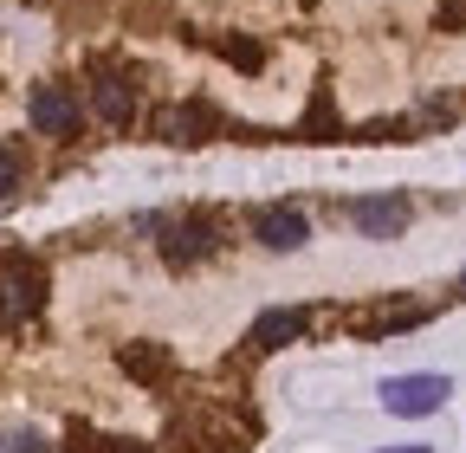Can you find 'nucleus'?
Returning <instances> with one entry per match:
<instances>
[{"instance_id": "nucleus-1", "label": "nucleus", "mask_w": 466, "mask_h": 453, "mask_svg": "<svg viewBox=\"0 0 466 453\" xmlns=\"http://www.w3.org/2000/svg\"><path fill=\"white\" fill-rule=\"evenodd\" d=\"M156 226V247H162V266H175V272H188V266H201V259H214L220 253V226L208 220V214H175V220H149Z\"/></svg>"}, {"instance_id": "nucleus-2", "label": "nucleus", "mask_w": 466, "mask_h": 453, "mask_svg": "<svg viewBox=\"0 0 466 453\" xmlns=\"http://www.w3.org/2000/svg\"><path fill=\"white\" fill-rule=\"evenodd\" d=\"M46 311V266L33 259H0V324H26Z\"/></svg>"}, {"instance_id": "nucleus-3", "label": "nucleus", "mask_w": 466, "mask_h": 453, "mask_svg": "<svg viewBox=\"0 0 466 453\" xmlns=\"http://www.w3.org/2000/svg\"><path fill=\"white\" fill-rule=\"evenodd\" d=\"M26 117H33V130H39V136H52V143H72V136H78V124H85V104H78L66 85H33Z\"/></svg>"}, {"instance_id": "nucleus-4", "label": "nucleus", "mask_w": 466, "mask_h": 453, "mask_svg": "<svg viewBox=\"0 0 466 453\" xmlns=\"http://www.w3.org/2000/svg\"><path fill=\"white\" fill-rule=\"evenodd\" d=\"M447 395H453L447 376H389L382 382V408L401 415V421H415V415H434Z\"/></svg>"}, {"instance_id": "nucleus-5", "label": "nucleus", "mask_w": 466, "mask_h": 453, "mask_svg": "<svg viewBox=\"0 0 466 453\" xmlns=\"http://www.w3.org/2000/svg\"><path fill=\"white\" fill-rule=\"evenodd\" d=\"M214 130H220V110H214V104H201V97L156 110V136H162V143H175V149H195V143H208Z\"/></svg>"}, {"instance_id": "nucleus-6", "label": "nucleus", "mask_w": 466, "mask_h": 453, "mask_svg": "<svg viewBox=\"0 0 466 453\" xmlns=\"http://www.w3.org/2000/svg\"><path fill=\"white\" fill-rule=\"evenodd\" d=\"M408 220H415V207H408L401 195H363V201H350V226H357L363 240H401Z\"/></svg>"}, {"instance_id": "nucleus-7", "label": "nucleus", "mask_w": 466, "mask_h": 453, "mask_svg": "<svg viewBox=\"0 0 466 453\" xmlns=\"http://www.w3.org/2000/svg\"><path fill=\"white\" fill-rule=\"evenodd\" d=\"M91 117L110 124V130L137 124V85H130V72H110V65L91 72Z\"/></svg>"}, {"instance_id": "nucleus-8", "label": "nucleus", "mask_w": 466, "mask_h": 453, "mask_svg": "<svg viewBox=\"0 0 466 453\" xmlns=\"http://www.w3.org/2000/svg\"><path fill=\"white\" fill-rule=\"evenodd\" d=\"M253 240H259L266 253H299V247L311 240V220L291 207V201H272V207L253 214Z\"/></svg>"}, {"instance_id": "nucleus-9", "label": "nucleus", "mask_w": 466, "mask_h": 453, "mask_svg": "<svg viewBox=\"0 0 466 453\" xmlns=\"http://www.w3.org/2000/svg\"><path fill=\"white\" fill-rule=\"evenodd\" d=\"M305 330H311V311H305V305H279V311H259V317H253L247 344H253V350H285V344H299Z\"/></svg>"}, {"instance_id": "nucleus-10", "label": "nucleus", "mask_w": 466, "mask_h": 453, "mask_svg": "<svg viewBox=\"0 0 466 453\" xmlns=\"http://www.w3.org/2000/svg\"><path fill=\"white\" fill-rule=\"evenodd\" d=\"M116 363H124V376H137V382H168L175 376V357L162 350V344H124V350H116Z\"/></svg>"}, {"instance_id": "nucleus-11", "label": "nucleus", "mask_w": 466, "mask_h": 453, "mask_svg": "<svg viewBox=\"0 0 466 453\" xmlns=\"http://www.w3.org/2000/svg\"><path fill=\"white\" fill-rule=\"evenodd\" d=\"M428 311L421 305H395V311H376V317H363V337H389V330H408V324H421Z\"/></svg>"}, {"instance_id": "nucleus-12", "label": "nucleus", "mask_w": 466, "mask_h": 453, "mask_svg": "<svg viewBox=\"0 0 466 453\" xmlns=\"http://www.w3.org/2000/svg\"><path fill=\"white\" fill-rule=\"evenodd\" d=\"M305 130H311V143H337V136H343V130H337V110H330V91L311 104V124H305Z\"/></svg>"}, {"instance_id": "nucleus-13", "label": "nucleus", "mask_w": 466, "mask_h": 453, "mask_svg": "<svg viewBox=\"0 0 466 453\" xmlns=\"http://www.w3.org/2000/svg\"><path fill=\"white\" fill-rule=\"evenodd\" d=\"M220 52H227V59L240 65V72H259V65H266V52H259L253 39H220Z\"/></svg>"}, {"instance_id": "nucleus-14", "label": "nucleus", "mask_w": 466, "mask_h": 453, "mask_svg": "<svg viewBox=\"0 0 466 453\" xmlns=\"http://www.w3.org/2000/svg\"><path fill=\"white\" fill-rule=\"evenodd\" d=\"M0 453H46V434H33V428H14V434H0Z\"/></svg>"}, {"instance_id": "nucleus-15", "label": "nucleus", "mask_w": 466, "mask_h": 453, "mask_svg": "<svg viewBox=\"0 0 466 453\" xmlns=\"http://www.w3.org/2000/svg\"><path fill=\"white\" fill-rule=\"evenodd\" d=\"M14 188H20V156H14V149H0V201H7Z\"/></svg>"}, {"instance_id": "nucleus-16", "label": "nucleus", "mask_w": 466, "mask_h": 453, "mask_svg": "<svg viewBox=\"0 0 466 453\" xmlns=\"http://www.w3.org/2000/svg\"><path fill=\"white\" fill-rule=\"evenodd\" d=\"M116 453H149V447H116Z\"/></svg>"}, {"instance_id": "nucleus-17", "label": "nucleus", "mask_w": 466, "mask_h": 453, "mask_svg": "<svg viewBox=\"0 0 466 453\" xmlns=\"http://www.w3.org/2000/svg\"><path fill=\"white\" fill-rule=\"evenodd\" d=\"M460 286H466V272H460Z\"/></svg>"}]
</instances>
